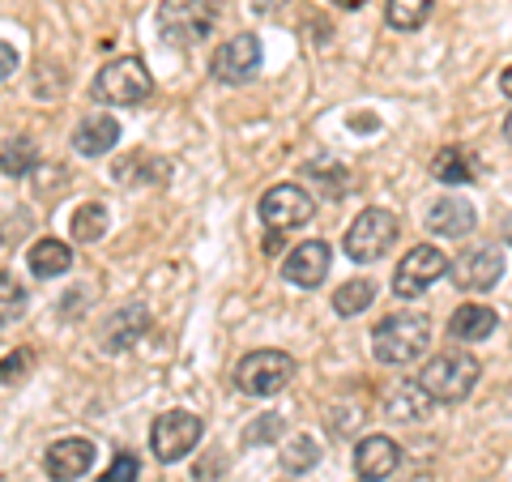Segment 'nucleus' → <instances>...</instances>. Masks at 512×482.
I'll use <instances>...</instances> for the list:
<instances>
[{"label":"nucleus","instance_id":"4468645a","mask_svg":"<svg viewBox=\"0 0 512 482\" xmlns=\"http://www.w3.org/2000/svg\"><path fill=\"white\" fill-rule=\"evenodd\" d=\"M146 329H150V312L141 308V303H128V308L111 312L107 325L99 329L103 355H124V350H133L141 337H146Z\"/></svg>","mask_w":512,"mask_h":482},{"label":"nucleus","instance_id":"393cba45","mask_svg":"<svg viewBox=\"0 0 512 482\" xmlns=\"http://www.w3.org/2000/svg\"><path fill=\"white\" fill-rule=\"evenodd\" d=\"M103 235H107V205L86 201L82 210L73 214V239L77 244H99Z\"/></svg>","mask_w":512,"mask_h":482},{"label":"nucleus","instance_id":"5701e85b","mask_svg":"<svg viewBox=\"0 0 512 482\" xmlns=\"http://www.w3.org/2000/svg\"><path fill=\"white\" fill-rule=\"evenodd\" d=\"M372 299H376L372 282H367V278H350V282H342L338 291H333V312H338V316H359L363 308H372Z\"/></svg>","mask_w":512,"mask_h":482},{"label":"nucleus","instance_id":"dca6fc26","mask_svg":"<svg viewBox=\"0 0 512 482\" xmlns=\"http://www.w3.org/2000/svg\"><path fill=\"white\" fill-rule=\"evenodd\" d=\"M478 227V210L466 197H440L427 205V231L440 239H466Z\"/></svg>","mask_w":512,"mask_h":482},{"label":"nucleus","instance_id":"aec40b11","mask_svg":"<svg viewBox=\"0 0 512 482\" xmlns=\"http://www.w3.org/2000/svg\"><path fill=\"white\" fill-rule=\"evenodd\" d=\"M431 406H436V401H431L419 384H397V389L389 393V401H384V414L397 419V423H419L431 414Z\"/></svg>","mask_w":512,"mask_h":482},{"label":"nucleus","instance_id":"9b49d317","mask_svg":"<svg viewBox=\"0 0 512 482\" xmlns=\"http://www.w3.org/2000/svg\"><path fill=\"white\" fill-rule=\"evenodd\" d=\"M261 39L256 35H231L227 43L214 52V77L227 86H244L261 73Z\"/></svg>","mask_w":512,"mask_h":482},{"label":"nucleus","instance_id":"1a4fd4ad","mask_svg":"<svg viewBox=\"0 0 512 482\" xmlns=\"http://www.w3.org/2000/svg\"><path fill=\"white\" fill-rule=\"evenodd\" d=\"M316 218V197L303 184H274L261 197V222L269 231H295Z\"/></svg>","mask_w":512,"mask_h":482},{"label":"nucleus","instance_id":"0eeeda50","mask_svg":"<svg viewBox=\"0 0 512 482\" xmlns=\"http://www.w3.org/2000/svg\"><path fill=\"white\" fill-rule=\"evenodd\" d=\"M201 431H205V423L192 410H163L150 427V448L163 465H175L201 444Z\"/></svg>","mask_w":512,"mask_h":482},{"label":"nucleus","instance_id":"c9c22d12","mask_svg":"<svg viewBox=\"0 0 512 482\" xmlns=\"http://www.w3.org/2000/svg\"><path fill=\"white\" fill-rule=\"evenodd\" d=\"M0 248H5V239H0Z\"/></svg>","mask_w":512,"mask_h":482},{"label":"nucleus","instance_id":"a211bd4d","mask_svg":"<svg viewBox=\"0 0 512 482\" xmlns=\"http://www.w3.org/2000/svg\"><path fill=\"white\" fill-rule=\"evenodd\" d=\"M26 265L35 278H60V273H69L73 269V248L64 244V239H35L26 252Z\"/></svg>","mask_w":512,"mask_h":482},{"label":"nucleus","instance_id":"f257e3e1","mask_svg":"<svg viewBox=\"0 0 512 482\" xmlns=\"http://www.w3.org/2000/svg\"><path fill=\"white\" fill-rule=\"evenodd\" d=\"M431 320L423 312H393L372 329V355L384 367H406L427 355Z\"/></svg>","mask_w":512,"mask_h":482},{"label":"nucleus","instance_id":"a878e982","mask_svg":"<svg viewBox=\"0 0 512 482\" xmlns=\"http://www.w3.org/2000/svg\"><path fill=\"white\" fill-rule=\"evenodd\" d=\"M26 286L13 278V273H0V325H13V320H22L26 316Z\"/></svg>","mask_w":512,"mask_h":482},{"label":"nucleus","instance_id":"ddd939ff","mask_svg":"<svg viewBox=\"0 0 512 482\" xmlns=\"http://www.w3.org/2000/svg\"><path fill=\"white\" fill-rule=\"evenodd\" d=\"M329 261H333V252H329L325 239H303V244L291 248V256L282 261V278L291 282V286H303V291H312V286L325 282Z\"/></svg>","mask_w":512,"mask_h":482},{"label":"nucleus","instance_id":"473e14b6","mask_svg":"<svg viewBox=\"0 0 512 482\" xmlns=\"http://www.w3.org/2000/svg\"><path fill=\"white\" fill-rule=\"evenodd\" d=\"M500 90H504L508 99H512V64H508V69H504V77H500Z\"/></svg>","mask_w":512,"mask_h":482},{"label":"nucleus","instance_id":"cd10ccee","mask_svg":"<svg viewBox=\"0 0 512 482\" xmlns=\"http://www.w3.org/2000/svg\"><path fill=\"white\" fill-rule=\"evenodd\" d=\"M30 363H35V355H30V350H13V355H5V363H0V384L22 380V376L30 372Z\"/></svg>","mask_w":512,"mask_h":482},{"label":"nucleus","instance_id":"c756f323","mask_svg":"<svg viewBox=\"0 0 512 482\" xmlns=\"http://www.w3.org/2000/svg\"><path fill=\"white\" fill-rule=\"evenodd\" d=\"M278 431H282V419H278V414H265L261 423H252V427L244 431V440H248V444H265V440H274Z\"/></svg>","mask_w":512,"mask_h":482},{"label":"nucleus","instance_id":"f8f14e48","mask_svg":"<svg viewBox=\"0 0 512 482\" xmlns=\"http://www.w3.org/2000/svg\"><path fill=\"white\" fill-rule=\"evenodd\" d=\"M94 453H99L94 440H86V436H64V440H56L43 453V470H47V478H52V482H77V478L90 474Z\"/></svg>","mask_w":512,"mask_h":482},{"label":"nucleus","instance_id":"f704fd0d","mask_svg":"<svg viewBox=\"0 0 512 482\" xmlns=\"http://www.w3.org/2000/svg\"><path fill=\"white\" fill-rule=\"evenodd\" d=\"M504 239H508V244H512V218H508V227H504Z\"/></svg>","mask_w":512,"mask_h":482},{"label":"nucleus","instance_id":"7ed1b4c3","mask_svg":"<svg viewBox=\"0 0 512 482\" xmlns=\"http://www.w3.org/2000/svg\"><path fill=\"white\" fill-rule=\"evenodd\" d=\"M154 22L171 47H201L218 26V5L214 0H163Z\"/></svg>","mask_w":512,"mask_h":482},{"label":"nucleus","instance_id":"6ab92c4d","mask_svg":"<svg viewBox=\"0 0 512 482\" xmlns=\"http://www.w3.org/2000/svg\"><path fill=\"white\" fill-rule=\"evenodd\" d=\"M491 333H495V308H483V303H461L448 316V337L453 342H483Z\"/></svg>","mask_w":512,"mask_h":482},{"label":"nucleus","instance_id":"f03ea898","mask_svg":"<svg viewBox=\"0 0 512 482\" xmlns=\"http://www.w3.org/2000/svg\"><path fill=\"white\" fill-rule=\"evenodd\" d=\"M478 372H483V367H478L474 355H466V350H444V355L427 359V367L414 384H419L431 401H440V406H457V401H466L474 393Z\"/></svg>","mask_w":512,"mask_h":482},{"label":"nucleus","instance_id":"f3484780","mask_svg":"<svg viewBox=\"0 0 512 482\" xmlns=\"http://www.w3.org/2000/svg\"><path fill=\"white\" fill-rule=\"evenodd\" d=\"M116 146H120V120L107 116V111H94V116H86L73 128V150L82 158H103Z\"/></svg>","mask_w":512,"mask_h":482},{"label":"nucleus","instance_id":"c85d7f7f","mask_svg":"<svg viewBox=\"0 0 512 482\" xmlns=\"http://www.w3.org/2000/svg\"><path fill=\"white\" fill-rule=\"evenodd\" d=\"M137 474H141V461L133 457V453H120L116 461L107 465V474H103V482H137Z\"/></svg>","mask_w":512,"mask_h":482},{"label":"nucleus","instance_id":"9d476101","mask_svg":"<svg viewBox=\"0 0 512 482\" xmlns=\"http://www.w3.org/2000/svg\"><path fill=\"white\" fill-rule=\"evenodd\" d=\"M448 269H453V282L461 291L483 295L504 278V248L500 244H474V248L461 252L457 261H448Z\"/></svg>","mask_w":512,"mask_h":482},{"label":"nucleus","instance_id":"423d86ee","mask_svg":"<svg viewBox=\"0 0 512 482\" xmlns=\"http://www.w3.org/2000/svg\"><path fill=\"white\" fill-rule=\"evenodd\" d=\"M393 239H397V214L372 205V210H363L355 222H350L342 248H346V256L355 265H372L393 248Z\"/></svg>","mask_w":512,"mask_h":482},{"label":"nucleus","instance_id":"b1692460","mask_svg":"<svg viewBox=\"0 0 512 482\" xmlns=\"http://www.w3.org/2000/svg\"><path fill=\"white\" fill-rule=\"evenodd\" d=\"M431 5H436V0H389V5H384V22L393 30H419L431 18Z\"/></svg>","mask_w":512,"mask_h":482},{"label":"nucleus","instance_id":"39448f33","mask_svg":"<svg viewBox=\"0 0 512 482\" xmlns=\"http://www.w3.org/2000/svg\"><path fill=\"white\" fill-rule=\"evenodd\" d=\"M295 359L286 350H252L235 367V389L244 397H278L295 380Z\"/></svg>","mask_w":512,"mask_h":482},{"label":"nucleus","instance_id":"72a5a7b5","mask_svg":"<svg viewBox=\"0 0 512 482\" xmlns=\"http://www.w3.org/2000/svg\"><path fill=\"white\" fill-rule=\"evenodd\" d=\"M504 137L512 141V111H508V120H504Z\"/></svg>","mask_w":512,"mask_h":482},{"label":"nucleus","instance_id":"20e7f679","mask_svg":"<svg viewBox=\"0 0 512 482\" xmlns=\"http://www.w3.org/2000/svg\"><path fill=\"white\" fill-rule=\"evenodd\" d=\"M90 94H94V103H107V107H137L154 94V77L146 73V64L137 56H120L99 69Z\"/></svg>","mask_w":512,"mask_h":482},{"label":"nucleus","instance_id":"412c9836","mask_svg":"<svg viewBox=\"0 0 512 482\" xmlns=\"http://www.w3.org/2000/svg\"><path fill=\"white\" fill-rule=\"evenodd\" d=\"M39 167V146L35 137H9L5 150H0V171L9 175V180H26L30 171Z\"/></svg>","mask_w":512,"mask_h":482},{"label":"nucleus","instance_id":"2eb2a0df","mask_svg":"<svg viewBox=\"0 0 512 482\" xmlns=\"http://www.w3.org/2000/svg\"><path fill=\"white\" fill-rule=\"evenodd\" d=\"M402 465V448L389 436H363L355 444V478L359 482H384Z\"/></svg>","mask_w":512,"mask_h":482},{"label":"nucleus","instance_id":"6e6552de","mask_svg":"<svg viewBox=\"0 0 512 482\" xmlns=\"http://www.w3.org/2000/svg\"><path fill=\"white\" fill-rule=\"evenodd\" d=\"M444 273H448V256L436 244H419V248H410L402 261H397V269H393V295L397 299H419V295H427L431 286L444 278Z\"/></svg>","mask_w":512,"mask_h":482},{"label":"nucleus","instance_id":"bb28decb","mask_svg":"<svg viewBox=\"0 0 512 482\" xmlns=\"http://www.w3.org/2000/svg\"><path fill=\"white\" fill-rule=\"evenodd\" d=\"M286 465H291V470H308V465H316V457H320V448L308 440V436H299V440H291L286 444Z\"/></svg>","mask_w":512,"mask_h":482},{"label":"nucleus","instance_id":"7c9ffc66","mask_svg":"<svg viewBox=\"0 0 512 482\" xmlns=\"http://www.w3.org/2000/svg\"><path fill=\"white\" fill-rule=\"evenodd\" d=\"M13 73H18V47L0 39V82H9Z\"/></svg>","mask_w":512,"mask_h":482},{"label":"nucleus","instance_id":"2f4dec72","mask_svg":"<svg viewBox=\"0 0 512 482\" xmlns=\"http://www.w3.org/2000/svg\"><path fill=\"white\" fill-rule=\"evenodd\" d=\"M329 5H333V9H346V13H350V9H363L367 0H329Z\"/></svg>","mask_w":512,"mask_h":482},{"label":"nucleus","instance_id":"4be33fe9","mask_svg":"<svg viewBox=\"0 0 512 482\" xmlns=\"http://www.w3.org/2000/svg\"><path fill=\"white\" fill-rule=\"evenodd\" d=\"M431 175H436L440 184H470L474 180V163H470V154L461 146H448V150H440L436 158H431Z\"/></svg>","mask_w":512,"mask_h":482}]
</instances>
